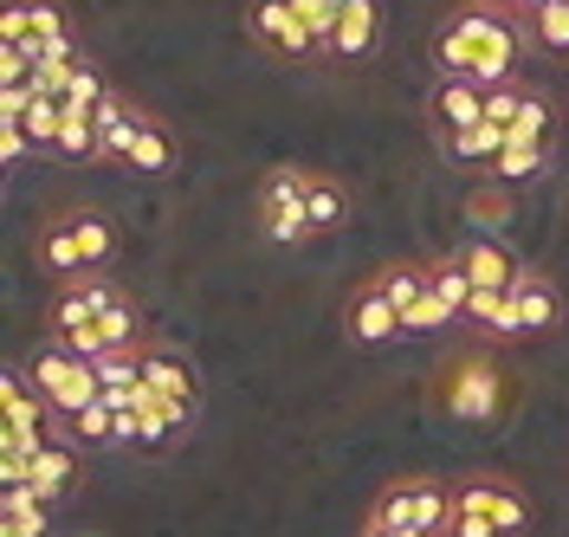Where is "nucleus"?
Returning <instances> with one entry per match:
<instances>
[{
	"label": "nucleus",
	"instance_id": "2eb2a0df",
	"mask_svg": "<svg viewBox=\"0 0 569 537\" xmlns=\"http://www.w3.org/2000/svg\"><path fill=\"white\" fill-rule=\"evenodd\" d=\"M460 266L472 272V286H492V291H511V279L525 272V266H518L511 252L498 247V240H486V233H479V240H466V247H460Z\"/></svg>",
	"mask_w": 569,
	"mask_h": 537
},
{
	"label": "nucleus",
	"instance_id": "a878e982",
	"mask_svg": "<svg viewBox=\"0 0 569 537\" xmlns=\"http://www.w3.org/2000/svg\"><path fill=\"white\" fill-rule=\"evenodd\" d=\"M427 266H433V298H440L453 318H466V298H472L479 286H472V272L460 266V252H447V259H427Z\"/></svg>",
	"mask_w": 569,
	"mask_h": 537
},
{
	"label": "nucleus",
	"instance_id": "aec40b11",
	"mask_svg": "<svg viewBox=\"0 0 569 537\" xmlns=\"http://www.w3.org/2000/svg\"><path fill=\"white\" fill-rule=\"evenodd\" d=\"M33 252H39V266H46V272H59V279H78V272H84V259H78V240H71V220L66 215L39 227Z\"/></svg>",
	"mask_w": 569,
	"mask_h": 537
},
{
	"label": "nucleus",
	"instance_id": "f704fd0d",
	"mask_svg": "<svg viewBox=\"0 0 569 537\" xmlns=\"http://www.w3.org/2000/svg\"><path fill=\"white\" fill-rule=\"evenodd\" d=\"M518 105H525V84H518V78H511V84H486V117H492L498 130H511Z\"/></svg>",
	"mask_w": 569,
	"mask_h": 537
},
{
	"label": "nucleus",
	"instance_id": "4c0bfd02",
	"mask_svg": "<svg viewBox=\"0 0 569 537\" xmlns=\"http://www.w3.org/2000/svg\"><path fill=\"white\" fill-rule=\"evenodd\" d=\"M447 531H453V537H505L492 518H472V511H453V525H447Z\"/></svg>",
	"mask_w": 569,
	"mask_h": 537
},
{
	"label": "nucleus",
	"instance_id": "20e7f679",
	"mask_svg": "<svg viewBox=\"0 0 569 537\" xmlns=\"http://www.w3.org/2000/svg\"><path fill=\"white\" fill-rule=\"evenodd\" d=\"M369 518H382L395 531H447L453 525V486H440V479H395Z\"/></svg>",
	"mask_w": 569,
	"mask_h": 537
},
{
	"label": "nucleus",
	"instance_id": "c9c22d12",
	"mask_svg": "<svg viewBox=\"0 0 569 537\" xmlns=\"http://www.w3.org/2000/svg\"><path fill=\"white\" fill-rule=\"evenodd\" d=\"M440 324H453V311H447L433 291H427L421 305H408V311H401V330H440Z\"/></svg>",
	"mask_w": 569,
	"mask_h": 537
},
{
	"label": "nucleus",
	"instance_id": "412c9836",
	"mask_svg": "<svg viewBox=\"0 0 569 537\" xmlns=\"http://www.w3.org/2000/svg\"><path fill=\"white\" fill-rule=\"evenodd\" d=\"M305 220H311V240H318V233H337V227L350 220V195H343V181H330V176L311 181V195H305Z\"/></svg>",
	"mask_w": 569,
	"mask_h": 537
},
{
	"label": "nucleus",
	"instance_id": "393cba45",
	"mask_svg": "<svg viewBox=\"0 0 569 537\" xmlns=\"http://www.w3.org/2000/svg\"><path fill=\"white\" fill-rule=\"evenodd\" d=\"M550 169V143H505L492 162V181H505V188H518V181H531Z\"/></svg>",
	"mask_w": 569,
	"mask_h": 537
},
{
	"label": "nucleus",
	"instance_id": "f03ea898",
	"mask_svg": "<svg viewBox=\"0 0 569 537\" xmlns=\"http://www.w3.org/2000/svg\"><path fill=\"white\" fill-rule=\"evenodd\" d=\"M433 408L453 415V421H466V428L505 421V408H511V376H505V362H492L486 350L447 357L433 369Z\"/></svg>",
	"mask_w": 569,
	"mask_h": 537
},
{
	"label": "nucleus",
	"instance_id": "ea45409f",
	"mask_svg": "<svg viewBox=\"0 0 569 537\" xmlns=\"http://www.w3.org/2000/svg\"><path fill=\"white\" fill-rule=\"evenodd\" d=\"M0 537H46V525H0Z\"/></svg>",
	"mask_w": 569,
	"mask_h": 537
},
{
	"label": "nucleus",
	"instance_id": "ddd939ff",
	"mask_svg": "<svg viewBox=\"0 0 569 537\" xmlns=\"http://www.w3.org/2000/svg\"><path fill=\"white\" fill-rule=\"evenodd\" d=\"M376 33H382L376 0H350V7H343V20H337V33H330V59H343V66L369 59V52H376Z\"/></svg>",
	"mask_w": 569,
	"mask_h": 537
},
{
	"label": "nucleus",
	"instance_id": "c85d7f7f",
	"mask_svg": "<svg viewBox=\"0 0 569 537\" xmlns=\"http://www.w3.org/2000/svg\"><path fill=\"white\" fill-rule=\"evenodd\" d=\"M104 98H110L104 72H98L91 59H78V66H71V84H66V98H59V105H66V110H98Z\"/></svg>",
	"mask_w": 569,
	"mask_h": 537
},
{
	"label": "nucleus",
	"instance_id": "a211bd4d",
	"mask_svg": "<svg viewBox=\"0 0 569 537\" xmlns=\"http://www.w3.org/2000/svg\"><path fill=\"white\" fill-rule=\"evenodd\" d=\"M123 169H137V176H169V169H176V137H169L156 117H142L137 143H130V156H123Z\"/></svg>",
	"mask_w": 569,
	"mask_h": 537
},
{
	"label": "nucleus",
	"instance_id": "4be33fe9",
	"mask_svg": "<svg viewBox=\"0 0 569 537\" xmlns=\"http://www.w3.org/2000/svg\"><path fill=\"white\" fill-rule=\"evenodd\" d=\"M66 428H71V440H78V447H117V440H123V415H117L104 395H98L91 408H78V415H71Z\"/></svg>",
	"mask_w": 569,
	"mask_h": 537
},
{
	"label": "nucleus",
	"instance_id": "473e14b6",
	"mask_svg": "<svg viewBox=\"0 0 569 537\" xmlns=\"http://www.w3.org/2000/svg\"><path fill=\"white\" fill-rule=\"evenodd\" d=\"M291 7H298V20L311 27L318 52H330V33H337V20H343V0H291Z\"/></svg>",
	"mask_w": 569,
	"mask_h": 537
},
{
	"label": "nucleus",
	"instance_id": "58836bf2",
	"mask_svg": "<svg viewBox=\"0 0 569 537\" xmlns=\"http://www.w3.org/2000/svg\"><path fill=\"white\" fill-rule=\"evenodd\" d=\"M356 537H433V531H395V525H382V518H369Z\"/></svg>",
	"mask_w": 569,
	"mask_h": 537
},
{
	"label": "nucleus",
	"instance_id": "c756f323",
	"mask_svg": "<svg viewBox=\"0 0 569 537\" xmlns=\"http://www.w3.org/2000/svg\"><path fill=\"white\" fill-rule=\"evenodd\" d=\"M531 39L543 46V52H563V59H569V0L537 7V13H531Z\"/></svg>",
	"mask_w": 569,
	"mask_h": 537
},
{
	"label": "nucleus",
	"instance_id": "423d86ee",
	"mask_svg": "<svg viewBox=\"0 0 569 537\" xmlns=\"http://www.w3.org/2000/svg\"><path fill=\"white\" fill-rule=\"evenodd\" d=\"M247 39L266 46V52H279V59H311L318 52V39L298 20L291 0H247Z\"/></svg>",
	"mask_w": 569,
	"mask_h": 537
},
{
	"label": "nucleus",
	"instance_id": "5701e85b",
	"mask_svg": "<svg viewBox=\"0 0 569 537\" xmlns=\"http://www.w3.org/2000/svg\"><path fill=\"white\" fill-rule=\"evenodd\" d=\"M376 291L389 298L395 311H408V305H421L433 291V266H389V272H376Z\"/></svg>",
	"mask_w": 569,
	"mask_h": 537
},
{
	"label": "nucleus",
	"instance_id": "f8f14e48",
	"mask_svg": "<svg viewBox=\"0 0 569 537\" xmlns=\"http://www.w3.org/2000/svg\"><path fill=\"white\" fill-rule=\"evenodd\" d=\"M343 324H350V344H389V337H401V311H395L389 298L376 291V279L350 298Z\"/></svg>",
	"mask_w": 569,
	"mask_h": 537
},
{
	"label": "nucleus",
	"instance_id": "7ed1b4c3",
	"mask_svg": "<svg viewBox=\"0 0 569 537\" xmlns=\"http://www.w3.org/2000/svg\"><path fill=\"white\" fill-rule=\"evenodd\" d=\"M27 376H33V389L46 395V408H52L59 421H71L78 408H91V401L104 395V382H98V362H91V357H71L66 344H46V350L27 362Z\"/></svg>",
	"mask_w": 569,
	"mask_h": 537
},
{
	"label": "nucleus",
	"instance_id": "9b49d317",
	"mask_svg": "<svg viewBox=\"0 0 569 537\" xmlns=\"http://www.w3.org/2000/svg\"><path fill=\"white\" fill-rule=\"evenodd\" d=\"M511 311H518V330L537 337V330H550V324L563 318V298H557V286L543 272H518L511 279Z\"/></svg>",
	"mask_w": 569,
	"mask_h": 537
},
{
	"label": "nucleus",
	"instance_id": "6e6552de",
	"mask_svg": "<svg viewBox=\"0 0 569 537\" xmlns=\"http://www.w3.org/2000/svg\"><path fill=\"white\" fill-rule=\"evenodd\" d=\"M427 117H433V137L447 143V137H460L472 123H486V84H472V78H440L433 91H427Z\"/></svg>",
	"mask_w": 569,
	"mask_h": 537
},
{
	"label": "nucleus",
	"instance_id": "4468645a",
	"mask_svg": "<svg viewBox=\"0 0 569 537\" xmlns=\"http://www.w3.org/2000/svg\"><path fill=\"white\" fill-rule=\"evenodd\" d=\"M91 117H98V162H123V156H130V143H137L142 110H130L117 91H110V98L91 110Z\"/></svg>",
	"mask_w": 569,
	"mask_h": 537
},
{
	"label": "nucleus",
	"instance_id": "bb28decb",
	"mask_svg": "<svg viewBox=\"0 0 569 537\" xmlns=\"http://www.w3.org/2000/svg\"><path fill=\"white\" fill-rule=\"evenodd\" d=\"M52 156H66V162H91V156H98V117H91V110H66Z\"/></svg>",
	"mask_w": 569,
	"mask_h": 537
},
{
	"label": "nucleus",
	"instance_id": "2f4dec72",
	"mask_svg": "<svg viewBox=\"0 0 569 537\" xmlns=\"http://www.w3.org/2000/svg\"><path fill=\"white\" fill-rule=\"evenodd\" d=\"M543 137H550V105H543L537 91H525V105H518V117H511L505 143H543Z\"/></svg>",
	"mask_w": 569,
	"mask_h": 537
},
{
	"label": "nucleus",
	"instance_id": "f3484780",
	"mask_svg": "<svg viewBox=\"0 0 569 537\" xmlns=\"http://www.w3.org/2000/svg\"><path fill=\"white\" fill-rule=\"evenodd\" d=\"M71 220V240H78V259H84V272H104L110 266V252H117V227H110L98 208H78Z\"/></svg>",
	"mask_w": 569,
	"mask_h": 537
},
{
	"label": "nucleus",
	"instance_id": "39448f33",
	"mask_svg": "<svg viewBox=\"0 0 569 537\" xmlns=\"http://www.w3.org/2000/svg\"><path fill=\"white\" fill-rule=\"evenodd\" d=\"M453 511L492 518L505 537L531 531V499H525V486H511V479H492V473H466L460 486H453Z\"/></svg>",
	"mask_w": 569,
	"mask_h": 537
},
{
	"label": "nucleus",
	"instance_id": "b1692460",
	"mask_svg": "<svg viewBox=\"0 0 569 537\" xmlns=\"http://www.w3.org/2000/svg\"><path fill=\"white\" fill-rule=\"evenodd\" d=\"M440 149H447L453 162H479V169H492L498 149H505V130H498L492 117H486V123H472V130H460V137H447Z\"/></svg>",
	"mask_w": 569,
	"mask_h": 537
},
{
	"label": "nucleus",
	"instance_id": "dca6fc26",
	"mask_svg": "<svg viewBox=\"0 0 569 537\" xmlns=\"http://www.w3.org/2000/svg\"><path fill=\"white\" fill-rule=\"evenodd\" d=\"M460 324H472L479 337H505V344H511V337H525V330H518V311H511V291H492V286H479L472 298H466V318Z\"/></svg>",
	"mask_w": 569,
	"mask_h": 537
},
{
	"label": "nucleus",
	"instance_id": "0eeeda50",
	"mask_svg": "<svg viewBox=\"0 0 569 537\" xmlns=\"http://www.w3.org/2000/svg\"><path fill=\"white\" fill-rule=\"evenodd\" d=\"M117 305V286H110L104 272H78V279H59V291H52V311H46V330H52V344L59 337H71V330H84V324L98 318V311H110Z\"/></svg>",
	"mask_w": 569,
	"mask_h": 537
},
{
	"label": "nucleus",
	"instance_id": "cd10ccee",
	"mask_svg": "<svg viewBox=\"0 0 569 537\" xmlns=\"http://www.w3.org/2000/svg\"><path fill=\"white\" fill-rule=\"evenodd\" d=\"M466 220H472V227H486V233L511 227V220H518V208H511L505 181H492V188H472V195H466Z\"/></svg>",
	"mask_w": 569,
	"mask_h": 537
},
{
	"label": "nucleus",
	"instance_id": "7c9ffc66",
	"mask_svg": "<svg viewBox=\"0 0 569 537\" xmlns=\"http://www.w3.org/2000/svg\"><path fill=\"white\" fill-rule=\"evenodd\" d=\"M20 123H27L33 149H52L59 143V123H66V105H59V98H33V105L20 110Z\"/></svg>",
	"mask_w": 569,
	"mask_h": 537
},
{
	"label": "nucleus",
	"instance_id": "79ce46f5",
	"mask_svg": "<svg viewBox=\"0 0 569 537\" xmlns=\"http://www.w3.org/2000/svg\"><path fill=\"white\" fill-rule=\"evenodd\" d=\"M343 7H350V0H343Z\"/></svg>",
	"mask_w": 569,
	"mask_h": 537
},
{
	"label": "nucleus",
	"instance_id": "a19ab883",
	"mask_svg": "<svg viewBox=\"0 0 569 537\" xmlns=\"http://www.w3.org/2000/svg\"><path fill=\"white\" fill-rule=\"evenodd\" d=\"M479 7H518V0H479Z\"/></svg>",
	"mask_w": 569,
	"mask_h": 537
},
{
	"label": "nucleus",
	"instance_id": "72a5a7b5",
	"mask_svg": "<svg viewBox=\"0 0 569 537\" xmlns=\"http://www.w3.org/2000/svg\"><path fill=\"white\" fill-rule=\"evenodd\" d=\"M98 382H104V389H137V382H142V350L98 357Z\"/></svg>",
	"mask_w": 569,
	"mask_h": 537
},
{
	"label": "nucleus",
	"instance_id": "e433bc0d",
	"mask_svg": "<svg viewBox=\"0 0 569 537\" xmlns=\"http://www.w3.org/2000/svg\"><path fill=\"white\" fill-rule=\"evenodd\" d=\"M27 149H33V137H27V123H20V117H0V156H7V162H20Z\"/></svg>",
	"mask_w": 569,
	"mask_h": 537
},
{
	"label": "nucleus",
	"instance_id": "f257e3e1",
	"mask_svg": "<svg viewBox=\"0 0 569 537\" xmlns=\"http://www.w3.org/2000/svg\"><path fill=\"white\" fill-rule=\"evenodd\" d=\"M518 52H525L518 20H511V13H498V7H479V0L453 7V13L433 27V66H440V78L511 84V72H518Z\"/></svg>",
	"mask_w": 569,
	"mask_h": 537
},
{
	"label": "nucleus",
	"instance_id": "1a4fd4ad",
	"mask_svg": "<svg viewBox=\"0 0 569 537\" xmlns=\"http://www.w3.org/2000/svg\"><path fill=\"white\" fill-rule=\"evenodd\" d=\"M78 454H84L78 440H59V434H52L33 460H27V486H33L46 505H59L71 486H78Z\"/></svg>",
	"mask_w": 569,
	"mask_h": 537
},
{
	"label": "nucleus",
	"instance_id": "9d476101",
	"mask_svg": "<svg viewBox=\"0 0 569 537\" xmlns=\"http://www.w3.org/2000/svg\"><path fill=\"white\" fill-rule=\"evenodd\" d=\"M142 382H149L156 395H169V401H188V408H201V376H194V362L181 357V350L142 344Z\"/></svg>",
	"mask_w": 569,
	"mask_h": 537
},
{
	"label": "nucleus",
	"instance_id": "6ab92c4d",
	"mask_svg": "<svg viewBox=\"0 0 569 537\" xmlns=\"http://www.w3.org/2000/svg\"><path fill=\"white\" fill-rule=\"evenodd\" d=\"M311 181H318V169H272V176L259 181V220H266V215H291V208H305Z\"/></svg>",
	"mask_w": 569,
	"mask_h": 537
}]
</instances>
